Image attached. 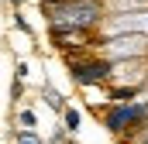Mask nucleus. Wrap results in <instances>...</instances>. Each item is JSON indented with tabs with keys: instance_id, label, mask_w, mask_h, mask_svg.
<instances>
[{
	"instance_id": "10",
	"label": "nucleus",
	"mask_w": 148,
	"mask_h": 144,
	"mask_svg": "<svg viewBox=\"0 0 148 144\" xmlns=\"http://www.w3.org/2000/svg\"><path fill=\"white\" fill-rule=\"evenodd\" d=\"M24 96V79H17L14 75V82H10V100H14V107H17V100Z\"/></svg>"
},
{
	"instance_id": "12",
	"label": "nucleus",
	"mask_w": 148,
	"mask_h": 144,
	"mask_svg": "<svg viewBox=\"0 0 148 144\" xmlns=\"http://www.w3.org/2000/svg\"><path fill=\"white\" fill-rule=\"evenodd\" d=\"M28 62H17V65H14V75H17V79H28Z\"/></svg>"
},
{
	"instance_id": "6",
	"label": "nucleus",
	"mask_w": 148,
	"mask_h": 144,
	"mask_svg": "<svg viewBox=\"0 0 148 144\" xmlns=\"http://www.w3.org/2000/svg\"><path fill=\"white\" fill-rule=\"evenodd\" d=\"M79 124H83V113H79L76 107H66V110H62V130H66L69 137L79 134Z\"/></svg>"
},
{
	"instance_id": "2",
	"label": "nucleus",
	"mask_w": 148,
	"mask_h": 144,
	"mask_svg": "<svg viewBox=\"0 0 148 144\" xmlns=\"http://www.w3.org/2000/svg\"><path fill=\"white\" fill-rule=\"evenodd\" d=\"M148 124V100H131V103H114L110 110H103V127L114 137H127L138 134Z\"/></svg>"
},
{
	"instance_id": "15",
	"label": "nucleus",
	"mask_w": 148,
	"mask_h": 144,
	"mask_svg": "<svg viewBox=\"0 0 148 144\" xmlns=\"http://www.w3.org/2000/svg\"><path fill=\"white\" fill-rule=\"evenodd\" d=\"M7 3H10V7H14V10H17V7H21V0H7Z\"/></svg>"
},
{
	"instance_id": "13",
	"label": "nucleus",
	"mask_w": 148,
	"mask_h": 144,
	"mask_svg": "<svg viewBox=\"0 0 148 144\" xmlns=\"http://www.w3.org/2000/svg\"><path fill=\"white\" fill-rule=\"evenodd\" d=\"M131 144H148V124H145V127H141V130H138V137H134V141H131Z\"/></svg>"
},
{
	"instance_id": "9",
	"label": "nucleus",
	"mask_w": 148,
	"mask_h": 144,
	"mask_svg": "<svg viewBox=\"0 0 148 144\" xmlns=\"http://www.w3.org/2000/svg\"><path fill=\"white\" fill-rule=\"evenodd\" d=\"M17 120H21V127H24V130H35V124H38L35 110H21V113H17Z\"/></svg>"
},
{
	"instance_id": "4",
	"label": "nucleus",
	"mask_w": 148,
	"mask_h": 144,
	"mask_svg": "<svg viewBox=\"0 0 148 144\" xmlns=\"http://www.w3.org/2000/svg\"><path fill=\"white\" fill-rule=\"evenodd\" d=\"M107 45V52H110L114 58H121V55H127V58H134V55H145L148 52V35H117V38H107L103 41Z\"/></svg>"
},
{
	"instance_id": "7",
	"label": "nucleus",
	"mask_w": 148,
	"mask_h": 144,
	"mask_svg": "<svg viewBox=\"0 0 148 144\" xmlns=\"http://www.w3.org/2000/svg\"><path fill=\"white\" fill-rule=\"evenodd\" d=\"M138 93H141V86H117V89L107 93V100H110V103H131Z\"/></svg>"
},
{
	"instance_id": "11",
	"label": "nucleus",
	"mask_w": 148,
	"mask_h": 144,
	"mask_svg": "<svg viewBox=\"0 0 148 144\" xmlns=\"http://www.w3.org/2000/svg\"><path fill=\"white\" fill-rule=\"evenodd\" d=\"M14 24H17V31H24V35H31V24L24 21V14H21V10H14Z\"/></svg>"
},
{
	"instance_id": "5",
	"label": "nucleus",
	"mask_w": 148,
	"mask_h": 144,
	"mask_svg": "<svg viewBox=\"0 0 148 144\" xmlns=\"http://www.w3.org/2000/svg\"><path fill=\"white\" fill-rule=\"evenodd\" d=\"M41 96H45V103H48V107L55 110V113H62V110L69 107V103H66V96H62V93H59V89H55V86H52L48 79L41 82Z\"/></svg>"
},
{
	"instance_id": "14",
	"label": "nucleus",
	"mask_w": 148,
	"mask_h": 144,
	"mask_svg": "<svg viewBox=\"0 0 148 144\" xmlns=\"http://www.w3.org/2000/svg\"><path fill=\"white\" fill-rule=\"evenodd\" d=\"M62 141H69V134H66V130H55V134H52V144H62Z\"/></svg>"
},
{
	"instance_id": "16",
	"label": "nucleus",
	"mask_w": 148,
	"mask_h": 144,
	"mask_svg": "<svg viewBox=\"0 0 148 144\" xmlns=\"http://www.w3.org/2000/svg\"><path fill=\"white\" fill-rule=\"evenodd\" d=\"M62 144H76V141H62Z\"/></svg>"
},
{
	"instance_id": "3",
	"label": "nucleus",
	"mask_w": 148,
	"mask_h": 144,
	"mask_svg": "<svg viewBox=\"0 0 148 144\" xmlns=\"http://www.w3.org/2000/svg\"><path fill=\"white\" fill-rule=\"evenodd\" d=\"M66 69H69V79L76 86H103L110 82L114 75V62L110 58H79V55H66Z\"/></svg>"
},
{
	"instance_id": "1",
	"label": "nucleus",
	"mask_w": 148,
	"mask_h": 144,
	"mask_svg": "<svg viewBox=\"0 0 148 144\" xmlns=\"http://www.w3.org/2000/svg\"><path fill=\"white\" fill-rule=\"evenodd\" d=\"M48 24H62V28H97L100 21H107V3L103 0H52L41 3Z\"/></svg>"
},
{
	"instance_id": "8",
	"label": "nucleus",
	"mask_w": 148,
	"mask_h": 144,
	"mask_svg": "<svg viewBox=\"0 0 148 144\" xmlns=\"http://www.w3.org/2000/svg\"><path fill=\"white\" fill-rule=\"evenodd\" d=\"M14 144H45V141L38 137L35 130H24L21 127V130H14Z\"/></svg>"
}]
</instances>
